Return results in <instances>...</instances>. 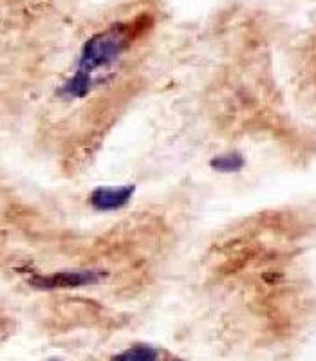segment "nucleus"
<instances>
[{
	"label": "nucleus",
	"mask_w": 316,
	"mask_h": 361,
	"mask_svg": "<svg viewBox=\"0 0 316 361\" xmlns=\"http://www.w3.org/2000/svg\"><path fill=\"white\" fill-rule=\"evenodd\" d=\"M148 27H150L148 17H138L132 22H118V24L92 35L82 45L76 69L62 85V94L67 99L85 98L95 85L92 74L118 62L125 51L130 47L132 42L141 33H145Z\"/></svg>",
	"instance_id": "nucleus-1"
},
{
	"label": "nucleus",
	"mask_w": 316,
	"mask_h": 361,
	"mask_svg": "<svg viewBox=\"0 0 316 361\" xmlns=\"http://www.w3.org/2000/svg\"><path fill=\"white\" fill-rule=\"evenodd\" d=\"M105 273L98 269H63L47 275H35L29 279V286L37 291H60V289L89 288L102 282Z\"/></svg>",
	"instance_id": "nucleus-2"
},
{
	"label": "nucleus",
	"mask_w": 316,
	"mask_h": 361,
	"mask_svg": "<svg viewBox=\"0 0 316 361\" xmlns=\"http://www.w3.org/2000/svg\"><path fill=\"white\" fill-rule=\"evenodd\" d=\"M135 185H105L90 192L89 204L96 212L111 214L130 204L135 193Z\"/></svg>",
	"instance_id": "nucleus-3"
},
{
	"label": "nucleus",
	"mask_w": 316,
	"mask_h": 361,
	"mask_svg": "<svg viewBox=\"0 0 316 361\" xmlns=\"http://www.w3.org/2000/svg\"><path fill=\"white\" fill-rule=\"evenodd\" d=\"M209 166L212 170H215L217 173H224V176H230V173H238L243 172L244 166H246V159L241 152H224L215 156L214 159L209 161Z\"/></svg>",
	"instance_id": "nucleus-4"
},
{
	"label": "nucleus",
	"mask_w": 316,
	"mask_h": 361,
	"mask_svg": "<svg viewBox=\"0 0 316 361\" xmlns=\"http://www.w3.org/2000/svg\"><path fill=\"white\" fill-rule=\"evenodd\" d=\"M159 360V350L148 343H134L128 349L121 350L111 361H157Z\"/></svg>",
	"instance_id": "nucleus-5"
},
{
	"label": "nucleus",
	"mask_w": 316,
	"mask_h": 361,
	"mask_svg": "<svg viewBox=\"0 0 316 361\" xmlns=\"http://www.w3.org/2000/svg\"><path fill=\"white\" fill-rule=\"evenodd\" d=\"M45 361H60V360H56V357H51V360H45Z\"/></svg>",
	"instance_id": "nucleus-6"
},
{
	"label": "nucleus",
	"mask_w": 316,
	"mask_h": 361,
	"mask_svg": "<svg viewBox=\"0 0 316 361\" xmlns=\"http://www.w3.org/2000/svg\"><path fill=\"white\" fill-rule=\"evenodd\" d=\"M172 361H183V360H172Z\"/></svg>",
	"instance_id": "nucleus-7"
}]
</instances>
